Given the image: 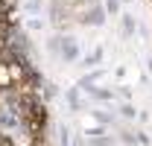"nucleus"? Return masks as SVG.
<instances>
[{"mask_svg": "<svg viewBox=\"0 0 152 146\" xmlns=\"http://www.w3.org/2000/svg\"><path fill=\"white\" fill-rule=\"evenodd\" d=\"M64 61H73V58H79V41H76L73 35H58V53Z\"/></svg>", "mask_w": 152, "mask_h": 146, "instance_id": "f257e3e1", "label": "nucleus"}, {"mask_svg": "<svg viewBox=\"0 0 152 146\" xmlns=\"http://www.w3.org/2000/svg\"><path fill=\"white\" fill-rule=\"evenodd\" d=\"M82 23H91V26H99V23H105V9H102V6H94V9H88V12L82 15Z\"/></svg>", "mask_w": 152, "mask_h": 146, "instance_id": "f03ea898", "label": "nucleus"}, {"mask_svg": "<svg viewBox=\"0 0 152 146\" xmlns=\"http://www.w3.org/2000/svg\"><path fill=\"white\" fill-rule=\"evenodd\" d=\"M91 96H94V99H105V102H108V99H114V93L105 91V88H94V91H91Z\"/></svg>", "mask_w": 152, "mask_h": 146, "instance_id": "7ed1b4c3", "label": "nucleus"}, {"mask_svg": "<svg viewBox=\"0 0 152 146\" xmlns=\"http://www.w3.org/2000/svg\"><path fill=\"white\" fill-rule=\"evenodd\" d=\"M132 32H134V18L123 15V35H132Z\"/></svg>", "mask_w": 152, "mask_h": 146, "instance_id": "20e7f679", "label": "nucleus"}, {"mask_svg": "<svg viewBox=\"0 0 152 146\" xmlns=\"http://www.w3.org/2000/svg\"><path fill=\"white\" fill-rule=\"evenodd\" d=\"M99 58H102V50H94V53H91L88 58H85V64H96Z\"/></svg>", "mask_w": 152, "mask_h": 146, "instance_id": "39448f33", "label": "nucleus"}, {"mask_svg": "<svg viewBox=\"0 0 152 146\" xmlns=\"http://www.w3.org/2000/svg\"><path fill=\"white\" fill-rule=\"evenodd\" d=\"M67 102H70V108H79V96H76V88H73V91H70V93H67Z\"/></svg>", "mask_w": 152, "mask_h": 146, "instance_id": "423d86ee", "label": "nucleus"}, {"mask_svg": "<svg viewBox=\"0 0 152 146\" xmlns=\"http://www.w3.org/2000/svg\"><path fill=\"white\" fill-rule=\"evenodd\" d=\"M94 117L99 123H111V114H108V111H94Z\"/></svg>", "mask_w": 152, "mask_h": 146, "instance_id": "0eeeda50", "label": "nucleus"}, {"mask_svg": "<svg viewBox=\"0 0 152 146\" xmlns=\"http://www.w3.org/2000/svg\"><path fill=\"white\" fill-rule=\"evenodd\" d=\"M123 117H126V120H132V117H137V111H134V105H123Z\"/></svg>", "mask_w": 152, "mask_h": 146, "instance_id": "6e6552de", "label": "nucleus"}, {"mask_svg": "<svg viewBox=\"0 0 152 146\" xmlns=\"http://www.w3.org/2000/svg\"><path fill=\"white\" fill-rule=\"evenodd\" d=\"M120 9V0H108V6H105V12H117Z\"/></svg>", "mask_w": 152, "mask_h": 146, "instance_id": "1a4fd4ad", "label": "nucleus"}, {"mask_svg": "<svg viewBox=\"0 0 152 146\" xmlns=\"http://www.w3.org/2000/svg\"><path fill=\"white\" fill-rule=\"evenodd\" d=\"M61 146H70V140H67V131L61 134Z\"/></svg>", "mask_w": 152, "mask_h": 146, "instance_id": "9d476101", "label": "nucleus"}]
</instances>
